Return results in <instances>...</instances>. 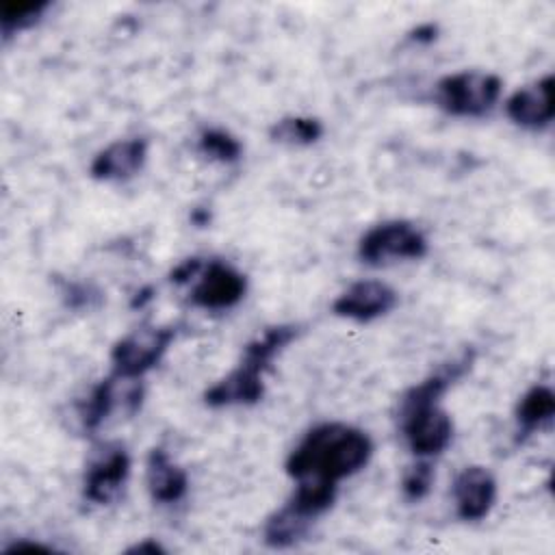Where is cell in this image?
Masks as SVG:
<instances>
[{"label":"cell","instance_id":"obj_1","mask_svg":"<svg viewBox=\"0 0 555 555\" xmlns=\"http://www.w3.org/2000/svg\"><path fill=\"white\" fill-rule=\"evenodd\" d=\"M473 358L475 353L470 349L462 351L457 358L442 364L436 373L410 386L401 395L397 423L414 457L429 460L434 455H440L451 444L453 421L449 412L440 405V397L451 388L455 379H460L470 369Z\"/></svg>","mask_w":555,"mask_h":555},{"label":"cell","instance_id":"obj_2","mask_svg":"<svg viewBox=\"0 0 555 555\" xmlns=\"http://www.w3.org/2000/svg\"><path fill=\"white\" fill-rule=\"evenodd\" d=\"M373 455V440L360 427L330 421L314 425L286 457V475L295 481H327L360 473Z\"/></svg>","mask_w":555,"mask_h":555},{"label":"cell","instance_id":"obj_3","mask_svg":"<svg viewBox=\"0 0 555 555\" xmlns=\"http://www.w3.org/2000/svg\"><path fill=\"white\" fill-rule=\"evenodd\" d=\"M501 91L503 82L496 74L464 69L436 82V104L455 117H483L496 106Z\"/></svg>","mask_w":555,"mask_h":555},{"label":"cell","instance_id":"obj_4","mask_svg":"<svg viewBox=\"0 0 555 555\" xmlns=\"http://www.w3.org/2000/svg\"><path fill=\"white\" fill-rule=\"evenodd\" d=\"M427 249L429 243L423 230L405 219L382 221L369 228L358 243L360 260L371 267H382L397 260H421Z\"/></svg>","mask_w":555,"mask_h":555},{"label":"cell","instance_id":"obj_5","mask_svg":"<svg viewBox=\"0 0 555 555\" xmlns=\"http://www.w3.org/2000/svg\"><path fill=\"white\" fill-rule=\"evenodd\" d=\"M176 338L173 325H141L111 349V366L119 377H139L154 369Z\"/></svg>","mask_w":555,"mask_h":555},{"label":"cell","instance_id":"obj_6","mask_svg":"<svg viewBox=\"0 0 555 555\" xmlns=\"http://www.w3.org/2000/svg\"><path fill=\"white\" fill-rule=\"evenodd\" d=\"M130 477V455L121 442H102L93 449L85 479L82 494L93 505H111L119 499Z\"/></svg>","mask_w":555,"mask_h":555},{"label":"cell","instance_id":"obj_7","mask_svg":"<svg viewBox=\"0 0 555 555\" xmlns=\"http://www.w3.org/2000/svg\"><path fill=\"white\" fill-rule=\"evenodd\" d=\"M143 401V384L139 377H119L111 373L89 388L87 397L78 401V418L87 431H95L119 405L134 414Z\"/></svg>","mask_w":555,"mask_h":555},{"label":"cell","instance_id":"obj_8","mask_svg":"<svg viewBox=\"0 0 555 555\" xmlns=\"http://www.w3.org/2000/svg\"><path fill=\"white\" fill-rule=\"evenodd\" d=\"M189 299L202 310H228L234 308L247 291V278L223 260H204L197 275L191 280Z\"/></svg>","mask_w":555,"mask_h":555},{"label":"cell","instance_id":"obj_9","mask_svg":"<svg viewBox=\"0 0 555 555\" xmlns=\"http://www.w3.org/2000/svg\"><path fill=\"white\" fill-rule=\"evenodd\" d=\"M395 306L397 293L392 286L382 280H360L334 299L332 312L343 319L369 323L388 314Z\"/></svg>","mask_w":555,"mask_h":555},{"label":"cell","instance_id":"obj_10","mask_svg":"<svg viewBox=\"0 0 555 555\" xmlns=\"http://www.w3.org/2000/svg\"><path fill=\"white\" fill-rule=\"evenodd\" d=\"M264 366L241 356V362L219 382H215L206 392L204 401L210 408H230V405H254L264 395Z\"/></svg>","mask_w":555,"mask_h":555},{"label":"cell","instance_id":"obj_11","mask_svg":"<svg viewBox=\"0 0 555 555\" xmlns=\"http://www.w3.org/2000/svg\"><path fill=\"white\" fill-rule=\"evenodd\" d=\"M451 492L457 518L477 522L486 518L496 503V479L483 466H466L455 475Z\"/></svg>","mask_w":555,"mask_h":555},{"label":"cell","instance_id":"obj_12","mask_svg":"<svg viewBox=\"0 0 555 555\" xmlns=\"http://www.w3.org/2000/svg\"><path fill=\"white\" fill-rule=\"evenodd\" d=\"M150 143L143 137H130V139H119L100 150L91 165L89 173L93 180L100 182H124L134 178L145 160H147Z\"/></svg>","mask_w":555,"mask_h":555},{"label":"cell","instance_id":"obj_13","mask_svg":"<svg viewBox=\"0 0 555 555\" xmlns=\"http://www.w3.org/2000/svg\"><path fill=\"white\" fill-rule=\"evenodd\" d=\"M505 115L520 128L542 130L551 126L555 106H553V76H544L535 82H529L516 89L505 100Z\"/></svg>","mask_w":555,"mask_h":555},{"label":"cell","instance_id":"obj_14","mask_svg":"<svg viewBox=\"0 0 555 555\" xmlns=\"http://www.w3.org/2000/svg\"><path fill=\"white\" fill-rule=\"evenodd\" d=\"M145 486L154 503L171 505L184 499L189 490V477L165 449L154 447L145 460Z\"/></svg>","mask_w":555,"mask_h":555},{"label":"cell","instance_id":"obj_15","mask_svg":"<svg viewBox=\"0 0 555 555\" xmlns=\"http://www.w3.org/2000/svg\"><path fill=\"white\" fill-rule=\"evenodd\" d=\"M516 425H518V434L531 436L533 431L551 425L553 416H555V395L548 386L544 384H535L531 386L518 401L516 405Z\"/></svg>","mask_w":555,"mask_h":555},{"label":"cell","instance_id":"obj_16","mask_svg":"<svg viewBox=\"0 0 555 555\" xmlns=\"http://www.w3.org/2000/svg\"><path fill=\"white\" fill-rule=\"evenodd\" d=\"M312 522L314 520L299 514L291 503H284L264 520V527H262L264 544L271 548H288L299 540H304Z\"/></svg>","mask_w":555,"mask_h":555},{"label":"cell","instance_id":"obj_17","mask_svg":"<svg viewBox=\"0 0 555 555\" xmlns=\"http://www.w3.org/2000/svg\"><path fill=\"white\" fill-rule=\"evenodd\" d=\"M269 137L271 141L288 147H306L323 137V124L317 117L288 115L273 121V126L269 128Z\"/></svg>","mask_w":555,"mask_h":555},{"label":"cell","instance_id":"obj_18","mask_svg":"<svg viewBox=\"0 0 555 555\" xmlns=\"http://www.w3.org/2000/svg\"><path fill=\"white\" fill-rule=\"evenodd\" d=\"M338 486L327 481H297L295 492L286 503H291L299 514L308 516L310 520H317L323 516L336 501Z\"/></svg>","mask_w":555,"mask_h":555},{"label":"cell","instance_id":"obj_19","mask_svg":"<svg viewBox=\"0 0 555 555\" xmlns=\"http://www.w3.org/2000/svg\"><path fill=\"white\" fill-rule=\"evenodd\" d=\"M50 9V2H2L0 4V30L4 39L33 28L43 13Z\"/></svg>","mask_w":555,"mask_h":555},{"label":"cell","instance_id":"obj_20","mask_svg":"<svg viewBox=\"0 0 555 555\" xmlns=\"http://www.w3.org/2000/svg\"><path fill=\"white\" fill-rule=\"evenodd\" d=\"M197 150L208 160L223 163V165L236 163L241 158V154H243L241 141L232 132H228L223 128H206V130H202V134L197 137Z\"/></svg>","mask_w":555,"mask_h":555},{"label":"cell","instance_id":"obj_21","mask_svg":"<svg viewBox=\"0 0 555 555\" xmlns=\"http://www.w3.org/2000/svg\"><path fill=\"white\" fill-rule=\"evenodd\" d=\"M434 466L425 457H416L414 464H410L401 477V490L408 501H421L429 494L434 486Z\"/></svg>","mask_w":555,"mask_h":555},{"label":"cell","instance_id":"obj_22","mask_svg":"<svg viewBox=\"0 0 555 555\" xmlns=\"http://www.w3.org/2000/svg\"><path fill=\"white\" fill-rule=\"evenodd\" d=\"M202 264H204L202 258H186V260H182L180 264H176V267L171 269L169 280H171L173 284H178V286L189 284V282L197 275V271L202 269Z\"/></svg>","mask_w":555,"mask_h":555},{"label":"cell","instance_id":"obj_23","mask_svg":"<svg viewBox=\"0 0 555 555\" xmlns=\"http://www.w3.org/2000/svg\"><path fill=\"white\" fill-rule=\"evenodd\" d=\"M67 306L72 308H82V306H89L93 295H89V288L82 286V284H72V282H65V288L61 291Z\"/></svg>","mask_w":555,"mask_h":555},{"label":"cell","instance_id":"obj_24","mask_svg":"<svg viewBox=\"0 0 555 555\" xmlns=\"http://www.w3.org/2000/svg\"><path fill=\"white\" fill-rule=\"evenodd\" d=\"M128 555H156V553H165V546L152 538H145L137 544H132L130 548H126Z\"/></svg>","mask_w":555,"mask_h":555},{"label":"cell","instance_id":"obj_25","mask_svg":"<svg viewBox=\"0 0 555 555\" xmlns=\"http://www.w3.org/2000/svg\"><path fill=\"white\" fill-rule=\"evenodd\" d=\"M436 33H438L436 24L427 22V24H421V26H416V28L412 30L410 39H414V41H418V43H431V41L436 39Z\"/></svg>","mask_w":555,"mask_h":555},{"label":"cell","instance_id":"obj_26","mask_svg":"<svg viewBox=\"0 0 555 555\" xmlns=\"http://www.w3.org/2000/svg\"><path fill=\"white\" fill-rule=\"evenodd\" d=\"M17 551H52V548L41 542H28V540H17L4 548V553H17Z\"/></svg>","mask_w":555,"mask_h":555}]
</instances>
